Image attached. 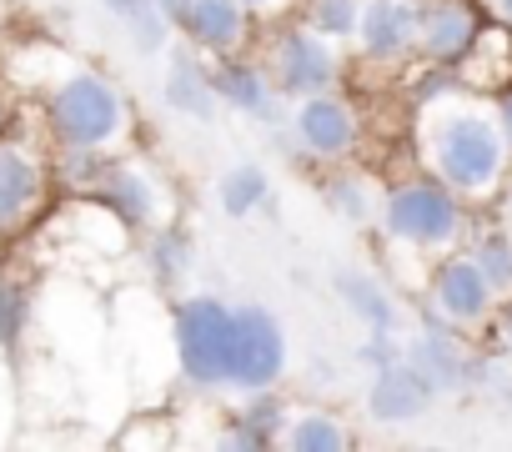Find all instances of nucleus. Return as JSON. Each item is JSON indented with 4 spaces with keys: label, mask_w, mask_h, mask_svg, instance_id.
<instances>
[{
    "label": "nucleus",
    "mask_w": 512,
    "mask_h": 452,
    "mask_svg": "<svg viewBox=\"0 0 512 452\" xmlns=\"http://www.w3.org/2000/svg\"><path fill=\"white\" fill-rule=\"evenodd\" d=\"M467 201L442 186L437 176L417 171L407 181H392L382 191V211H377V226L372 232L382 237V247L397 257V262H412L417 277H427V267L447 252H457L467 242Z\"/></svg>",
    "instance_id": "3"
},
{
    "label": "nucleus",
    "mask_w": 512,
    "mask_h": 452,
    "mask_svg": "<svg viewBox=\"0 0 512 452\" xmlns=\"http://www.w3.org/2000/svg\"><path fill=\"white\" fill-rule=\"evenodd\" d=\"M277 447H287V452H342V447H352V432L332 407H287Z\"/></svg>",
    "instance_id": "18"
},
{
    "label": "nucleus",
    "mask_w": 512,
    "mask_h": 452,
    "mask_svg": "<svg viewBox=\"0 0 512 452\" xmlns=\"http://www.w3.org/2000/svg\"><path fill=\"white\" fill-rule=\"evenodd\" d=\"M161 101L176 111V116H191V121H216L221 101H216V86H211V61L181 41L171 46L166 56V71H161Z\"/></svg>",
    "instance_id": "17"
},
{
    "label": "nucleus",
    "mask_w": 512,
    "mask_h": 452,
    "mask_svg": "<svg viewBox=\"0 0 512 452\" xmlns=\"http://www.w3.org/2000/svg\"><path fill=\"white\" fill-rule=\"evenodd\" d=\"M0 76L41 116V131L51 146L111 156V151H126L136 136V106L126 86L66 56L61 46H46V41L11 46L6 61H0Z\"/></svg>",
    "instance_id": "1"
},
{
    "label": "nucleus",
    "mask_w": 512,
    "mask_h": 452,
    "mask_svg": "<svg viewBox=\"0 0 512 452\" xmlns=\"http://www.w3.org/2000/svg\"><path fill=\"white\" fill-rule=\"evenodd\" d=\"M216 201H221V211H226L231 221L256 216V211L272 201V176H267V166H256V161L226 166L221 181H216Z\"/></svg>",
    "instance_id": "23"
},
{
    "label": "nucleus",
    "mask_w": 512,
    "mask_h": 452,
    "mask_svg": "<svg viewBox=\"0 0 512 452\" xmlns=\"http://www.w3.org/2000/svg\"><path fill=\"white\" fill-rule=\"evenodd\" d=\"M51 141L26 131V116L16 131L0 136V247L21 242L51 206Z\"/></svg>",
    "instance_id": "6"
},
{
    "label": "nucleus",
    "mask_w": 512,
    "mask_h": 452,
    "mask_svg": "<svg viewBox=\"0 0 512 452\" xmlns=\"http://www.w3.org/2000/svg\"><path fill=\"white\" fill-rule=\"evenodd\" d=\"M417 292H422V322H442V327H452L462 337L487 332L492 317H497V302H502L467 247L437 257Z\"/></svg>",
    "instance_id": "9"
},
{
    "label": "nucleus",
    "mask_w": 512,
    "mask_h": 452,
    "mask_svg": "<svg viewBox=\"0 0 512 452\" xmlns=\"http://www.w3.org/2000/svg\"><path fill=\"white\" fill-rule=\"evenodd\" d=\"M186 6H191V0H156V11L166 16V26H171V31H181V21H186Z\"/></svg>",
    "instance_id": "33"
},
{
    "label": "nucleus",
    "mask_w": 512,
    "mask_h": 452,
    "mask_svg": "<svg viewBox=\"0 0 512 452\" xmlns=\"http://www.w3.org/2000/svg\"><path fill=\"white\" fill-rule=\"evenodd\" d=\"M487 21H482V6L477 0H422V31H417V66H427V71H452L467 51H472V41H477V31H482Z\"/></svg>",
    "instance_id": "13"
},
{
    "label": "nucleus",
    "mask_w": 512,
    "mask_h": 452,
    "mask_svg": "<svg viewBox=\"0 0 512 452\" xmlns=\"http://www.w3.org/2000/svg\"><path fill=\"white\" fill-rule=\"evenodd\" d=\"M332 292L342 297V307L362 322V327H382V332H397V322H402V307L392 302V292L372 277V272H357V267H347V272H337L332 277Z\"/></svg>",
    "instance_id": "20"
},
{
    "label": "nucleus",
    "mask_w": 512,
    "mask_h": 452,
    "mask_svg": "<svg viewBox=\"0 0 512 452\" xmlns=\"http://www.w3.org/2000/svg\"><path fill=\"white\" fill-rule=\"evenodd\" d=\"M382 191H387V186H377V176L352 171V161H347V166H332L322 196H327V206L337 211V221L372 232V226H377V211H382Z\"/></svg>",
    "instance_id": "19"
},
{
    "label": "nucleus",
    "mask_w": 512,
    "mask_h": 452,
    "mask_svg": "<svg viewBox=\"0 0 512 452\" xmlns=\"http://www.w3.org/2000/svg\"><path fill=\"white\" fill-rule=\"evenodd\" d=\"M497 201H502V221L512 226V171H507V186H502V196H497Z\"/></svg>",
    "instance_id": "34"
},
{
    "label": "nucleus",
    "mask_w": 512,
    "mask_h": 452,
    "mask_svg": "<svg viewBox=\"0 0 512 452\" xmlns=\"http://www.w3.org/2000/svg\"><path fill=\"white\" fill-rule=\"evenodd\" d=\"M277 131V141H287V151L312 166H347L362 151V116L352 96H342V86L287 101V121Z\"/></svg>",
    "instance_id": "8"
},
{
    "label": "nucleus",
    "mask_w": 512,
    "mask_h": 452,
    "mask_svg": "<svg viewBox=\"0 0 512 452\" xmlns=\"http://www.w3.org/2000/svg\"><path fill=\"white\" fill-rule=\"evenodd\" d=\"M412 156L417 171L452 186L467 206H487L502 196L512 171V146L492 116V96L462 86L457 76L437 81L412 106Z\"/></svg>",
    "instance_id": "2"
},
{
    "label": "nucleus",
    "mask_w": 512,
    "mask_h": 452,
    "mask_svg": "<svg viewBox=\"0 0 512 452\" xmlns=\"http://www.w3.org/2000/svg\"><path fill=\"white\" fill-rule=\"evenodd\" d=\"M146 262H151V277H156L161 292H176L191 277L196 242H191V232L181 226V216L166 221V226H156V232H146Z\"/></svg>",
    "instance_id": "21"
},
{
    "label": "nucleus",
    "mask_w": 512,
    "mask_h": 452,
    "mask_svg": "<svg viewBox=\"0 0 512 452\" xmlns=\"http://www.w3.org/2000/svg\"><path fill=\"white\" fill-rule=\"evenodd\" d=\"M211 86H216V101L246 121H262V126H282L287 121V101L282 91L272 86L267 66L256 51H241V56H216L211 61Z\"/></svg>",
    "instance_id": "12"
},
{
    "label": "nucleus",
    "mask_w": 512,
    "mask_h": 452,
    "mask_svg": "<svg viewBox=\"0 0 512 452\" xmlns=\"http://www.w3.org/2000/svg\"><path fill=\"white\" fill-rule=\"evenodd\" d=\"M101 11L126 31V41L141 51V56H161V51H171V26H166V16L156 11V0H101Z\"/></svg>",
    "instance_id": "22"
},
{
    "label": "nucleus",
    "mask_w": 512,
    "mask_h": 452,
    "mask_svg": "<svg viewBox=\"0 0 512 452\" xmlns=\"http://www.w3.org/2000/svg\"><path fill=\"white\" fill-rule=\"evenodd\" d=\"M287 362H292L287 327H282V317L272 307H262V302L231 307V377H226L231 397L282 387Z\"/></svg>",
    "instance_id": "10"
},
{
    "label": "nucleus",
    "mask_w": 512,
    "mask_h": 452,
    "mask_svg": "<svg viewBox=\"0 0 512 452\" xmlns=\"http://www.w3.org/2000/svg\"><path fill=\"white\" fill-rule=\"evenodd\" d=\"M256 36H262V21L241 0H191L181 21V41H191L206 61L256 51Z\"/></svg>",
    "instance_id": "14"
},
{
    "label": "nucleus",
    "mask_w": 512,
    "mask_h": 452,
    "mask_svg": "<svg viewBox=\"0 0 512 452\" xmlns=\"http://www.w3.org/2000/svg\"><path fill=\"white\" fill-rule=\"evenodd\" d=\"M256 56H262L272 86L282 91V101L297 96H317V91H337L342 86V46H332L327 36H317L302 21H272L256 36Z\"/></svg>",
    "instance_id": "5"
},
{
    "label": "nucleus",
    "mask_w": 512,
    "mask_h": 452,
    "mask_svg": "<svg viewBox=\"0 0 512 452\" xmlns=\"http://www.w3.org/2000/svg\"><path fill=\"white\" fill-rule=\"evenodd\" d=\"M171 357L186 387L196 392H226L231 377V302L216 292L176 297L171 307Z\"/></svg>",
    "instance_id": "4"
},
{
    "label": "nucleus",
    "mask_w": 512,
    "mask_h": 452,
    "mask_svg": "<svg viewBox=\"0 0 512 452\" xmlns=\"http://www.w3.org/2000/svg\"><path fill=\"white\" fill-rule=\"evenodd\" d=\"M402 357L427 377V387L442 397V392H467L472 387V352L462 347V332L442 327V322H427L417 337H402Z\"/></svg>",
    "instance_id": "15"
},
{
    "label": "nucleus",
    "mask_w": 512,
    "mask_h": 452,
    "mask_svg": "<svg viewBox=\"0 0 512 452\" xmlns=\"http://www.w3.org/2000/svg\"><path fill=\"white\" fill-rule=\"evenodd\" d=\"M417 31L422 0H362L352 51L367 71H402L417 66Z\"/></svg>",
    "instance_id": "11"
},
{
    "label": "nucleus",
    "mask_w": 512,
    "mask_h": 452,
    "mask_svg": "<svg viewBox=\"0 0 512 452\" xmlns=\"http://www.w3.org/2000/svg\"><path fill=\"white\" fill-rule=\"evenodd\" d=\"M0 26H6V0H0Z\"/></svg>",
    "instance_id": "35"
},
{
    "label": "nucleus",
    "mask_w": 512,
    "mask_h": 452,
    "mask_svg": "<svg viewBox=\"0 0 512 452\" xmlns=\"http://www.w3.org/2000/svg\"><path fill=\"white\" fill-rule=\"evenodd\" d=\"M492 332H497V347L512 357V297L497 302V317H492Z\"/></svg>",
    "instance_id": "31"
},
{
    "label": "nucleus",
    "mask_w": 512,
    "mask_h": 452,
    "mask_svg": "<svg viewBox=\"0 0 512 452\" xmlns=\"http://www.w3.org/2000/svg\"><path fill=\"white\" fill-rule=\"evenodd\" d=\"M21 116H26V101L16 96V86H11L6 76H0V136L16 131V126H21Z\"/></svg>",
    "instance_id": "28"
},
{
    "label": "nucleus",
    "mask_w": 512,
    "mask_h": 452,
    "mask_svg": "<svg viewBox=\"0 0 512 452\" xmlns=\"http://www.w3.org/2000/svg\"><path fill=\"white\" fill-rule=\"evenodd\" d=\"M36 322V292L16 272H0V347L16 352Z\"/></svg>",
    "instance_id": "25"
},
{
    "label": "nucleus",
    "mask_w": 512,
    "mask_h": 452,
    "mask_svg": "<svg viewBox=\"0 0 512 452\" xmlns=\"http://www.w3.org/2000/svg\"><path fill=\"white\" fill-rule=\"evenodd\" d=\"M241 6L262 21V26H272V21H282V16H297V0H241Z\"/></svg>",
    "instance_id": "29"
},
{
    "label": "nucleus",
    "mask_w": 512,
    "mask_h": 452,
    "mask_svg": "<svg viewBox=\"0 0 512 452\" xmlns=\"http://www.w3.org/2000/svg\"><path fill=\"white\" fill-rule=\"evenodd\" d=\"M432 402H437V392L427 387V377H422L407 357H397L392 367H377L372 382H367V417L382 422V427L417 422Z\"/></svg>",
    "instance_id": "16"
},
{
    "label": "nucleus",
    "mask_w": 512,
    "mask_h": 452,
    "mask_svg": "<svg viewBox=\"0 0 512 452\" xmlns=\"http://www.w3.org/2000/svg\"><path fill=\"white\" fill-rule=\"evenodd\" d=\"M492 116H497V126H502V136H507V146H512V81L492 91Z\"/></svg>",
    "instance_id": "30"
},
{
    "label": "nucleus",
    "mask_w": 512,
    "mask_h": 452,
    "mask_svg": "<svg viewBox=\"0 0 512 452\" xmlns=\"http://www.w3.org/2000/svg\"><path fill=\"white\" fill-rule=\"evenodd\" d=\"M397 357H402V337L397 332H382V327H367V342L357 347V362L367 372H377V367H392Z\"/></svg>",
    "instance_id": "27"
},
{
    "label": "nucleus",
    "mask_w": 512,
    "mask_h": 452,
    "mask_svg": "<svg viewBox=\"0 0 512 452\" xmlns=\"http://www.w3.org/2000/svg\"><path fill=\"white\" fill-rule=\"evenodd\" d=\"M477 6H482V16H487V21H497V26H507V31H512V0H477Z\"/></svg>",
    "instance_id": "32"
},
{
    "label": "nucleus",
    "mask_w": 512,
    "mask_h": 452,
    "mask_svg": "<svg viewBox=\"0 0 512 452\" xmlns=\"http://www.w3.org/2000/svg\"><path fill=\"white\" fill-rule=\"evenodd\" d=\"M91 196L116 211V221L126 226L131 237H146V232H156V226H166V221L181 216V201H176L171 176L151 156H136L131 146L106 156Z\"/></svg>",
    "instance_id": "7"
},
{
    "label": "nucleus",
    "mask_w": 512,
    "mask_h": 452,
    "mask_svg": "<svg viewBox=\"0 0 512 452\" xmlns=\"http://www.w3.org/2000/svg\"><path fill=\"white\" fill-rule=\"evenodd\" d=\"M472 262L482 267V277L492 282L497 297H512V226L492 221V226H467V242Z\"/></svg>",
    "instance_id": "24"
},
{
    "label": "nucleus",
    "mask_w": 512,
    "mask_h": 452,
    "mask_svg": "<svg viewBox=\"0 0 512 452\" xmlns=\"http://www.w3.org/2000/svg\"><path fill=\"white\" fill-rule=\"evenodd\" d=\"M357 16H362V0H297V21L312 26L317 36H327L342 51L357 36Z\"/></svg>",
    "instance_id": "26"
}]
</instances>
